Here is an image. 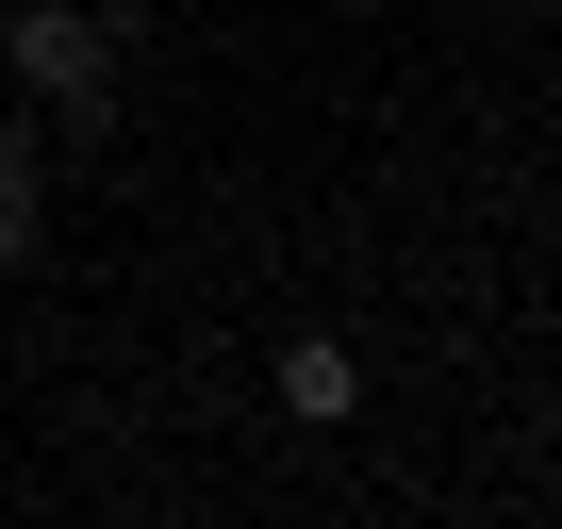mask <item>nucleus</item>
Segmentation results:
<instances>
[{
  "instance_id": "nucleus-1",
  "label": "nucleus",
  "mask_w": 562,
  "mask_h": 529,
  "mask_svg": "<svg viewBox=\"0 0 562 529\" xmlns=\"http://www.w3.org/2000/svg\"><path fill=\"white\" fill-rule=\"evenodd\" d=\"M0 83H34V100L100 116V83H116V34L83 18V0H18V34H0Z\"/></svg>"
},
{
  "instance_id": "nucleus-3",
  "label": "nucleus",
  "mask_w": 562,
  "mask_h": 529,
  "mask_svg": "<svg viewBox=\"0 0 562 529\" xmlns=\"http://www.w3.org/2000/svg\"><path fill=\"white\" fill-rule=\"evenodd\" d=\"M34 248V149H0V264Z\"/></svg>"
},
{
  "instance_id": "nucleus-2",
  "label": "nucleus",
  "mask_w": 562,
  "mask_h": 529,
  "mask_svg": "<svg viewBox=\"0 0 562 529\" xmlns=\"http://www.w3.org/2000/svg\"><path fill=\"white\" fill-rule=\"evenodd\" d=\"M281 414H299V430H348V414H364V364H348V331H299V348H281Z\"/></svg>"
},
{
  "instance_id": "nucleus-4",
  "label": "nucleus",
  "mask_w": 562,
  "mask_h": 529,
  "mask_svg": "<svg viewBox=\"0 0 562 529\" xmlns=\"http://www.w3.org/2000/svg\"><path fill=\"white\" fill-rule=\"evenodd\" d=\"M0 100H18V83H0Z\"/></svg>"
}]
</instances>
